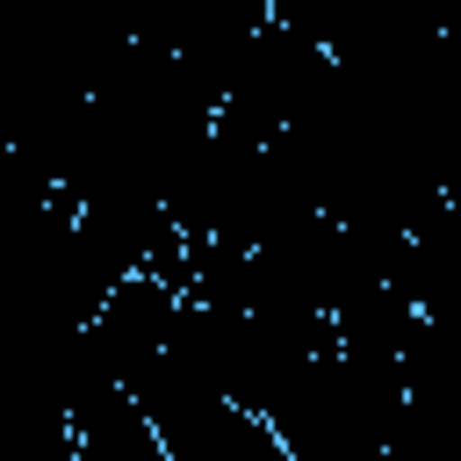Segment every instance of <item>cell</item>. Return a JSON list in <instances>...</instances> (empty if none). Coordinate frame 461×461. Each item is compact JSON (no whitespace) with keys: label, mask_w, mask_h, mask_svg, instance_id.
Instances as JSON below:
<instances>
[{"label":"cell","mask_w":461,"mask_h":461,"mask_svg":"<svg viewBox=\"0 0 461 461\" xmlns=\"http://www.w3.org/2000/svg\"><path fill=\"white\" fill-rule=\"evenodd\" d=\"M403 403H411L403 360H360L331 346L267 425L288 447V461H382L396 447Z\"/></svg>","instance_id":"obj_1"},{"label":"cell","mask_w":461,"mask_h":461,"mask_svg":"<svg viewBox=\"0 0 461 461\" xmlns=\"http://www.w3.org/2000/svg\"><path fill=\"white\" fill-rule=\"evenodd\" d=\"M331 86V50L267 22L245 50H238V72L223 86V108H216V130L223 137H245V144H281L310 101Z\"/></svg>","instance_id":"obj_2"},{"label":"cell","mask_w":461,"mask_h":461,"mask_svg":"<svg viewBox=\"0 0 461 461\" xmlns=\"http://www.w3.org/2000/svg\"><path fill=\"white\" fill-rule=\"evenodd\" d=\"M180 317H187V288H173L158 274H130L86 331H94V353L122 375V389H137V375L151 360H166V346L180 339Z\"/></svg>","instance_id":"obj_3"},{"label":"cell","mask_w":461,"mask_h":461,"mask_svg":"<svg viewBox=\"0 0 461 461\" xmlns=\"http://www.w3.org/2000/svg\"><path fill=\"white\" fill-rule=\"evenodd\" d=\"M331 324H339V353H360V360H403L411 339H418V324H425V310L411 303L403 281H367V288H353V295L331 310Z\"/></svg>","instance_id":"obj_4"},{"label":"cell","mask_w":461,"mask_h":461,"mask_svg":"<svg viewBox=\"0 0 461 461\" xmlns=\"http://www.w3.org/2000/svg\"><path fill=\"white\" fill-rule=\"evenodd\" d=\"M403 288L411 303L432 317V324H454L461 317V209L439 202L418 238H411V259H403Z\"/></svg>","instance_id":"obj_5"},{"label":"cell","mask_w":461,"mask_h":461,"mask_svg":"<svg viewBox=\"0 0 461 461\" xmlns=\"http://www.w3.org/2000/svg\"><path fill=\"white\" fill-rule=\"evenodd\" d=\"M72 432H79V461H173L166 439H158V425L144 418V403L130 389L108 396V403H94L86 418H72Z\"/></svg>","instance_id":"obj_6"}]
</instances>
